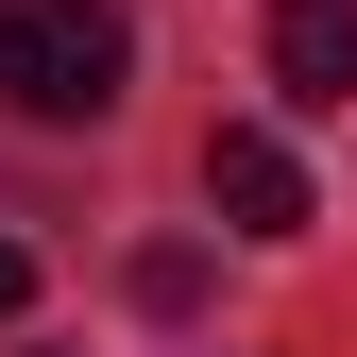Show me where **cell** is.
Masks as SVG:
<instances>
[{
  "label": "cell",
  "instance_id": "cell-1",
  "mask_svg": "<svg viewBox=\"0 0 357 357\" xmlns=\"http://www.w3.org/2000/svg\"><path fill=\"white\" fill-rule=\"evenodd\" d=\"M137 85V17L119 0H0V102L17 119H102Z\"/></svg>",
  "mask_w": 357,
  "mask_h": 357
},
{
  "label": "cell",
  "instance_id": "cell-2",
  "mask_svg": "<svg viewBox=\"0 0 357 357\" xmlns=\"http://www.w3.org/2000/svg\"><path fill=\"white\" fill-rule=\"evenodd\" d=\"M204 204L238 221V238H306V221H324V204H306V153L273 137V119H221V137H204Z\"/></svg>",
  "mask_w": 357,
  "mask_h": 357
},
{
  "label": "cell",
  "instance_id": "cell-3",
  "mask_svg": "<svg viewBox=\"0 0 357 357\" xmlns=\"http://www.w3.org/2000/svg\"><path fill=\"white\" fill-rule=\"evenodd\" d=\"M273 102L289 119H340L357 102V0H273Z\"/></svg>",
  "mask_w": 357,
  "mask_h": 357
},
{
  "label": "cell",
  "instance_id": "cell-4",
  "mask_svg": "<svg viewBox=\"0 0 357 357\" xmlns=\"http://www.w3.org/2000/svg\"><path fill=\"white\" fill-rule=\"evenodd\" d=\"M137 306H153V324H188V306H204V255H188V238H153V255H137Z\"/></svg>",
  "mask_w": 357,
  "mask_h": 357
},
{
  "label": "cell",
  "instance_id": "cell-5",
  "mask_svg": "<svg viewBox=\"0 0 357 357\" xmlns=\"http://www.w3.org/2000/svg\"><path fill=\"white\" fill-rule=\"evenodd\" d=\"M17 306H34V238H0V324H17Z\"/></svg>",
  "mask_w": 357,
  "mask_h": 357
}]
</instances>
